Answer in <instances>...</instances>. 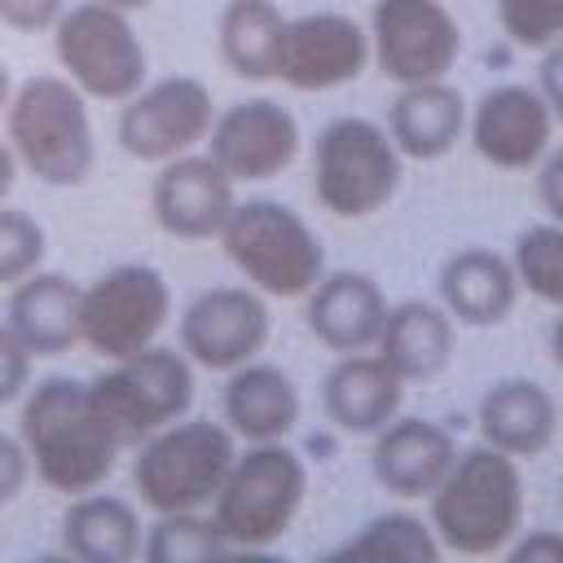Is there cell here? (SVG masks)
Here are the masks:
<instances>
[{"label":"cell","mask_w":563,"mask_h":563,"mask_svg":"<svg viewBox=\"0 0 563 563\" xmlns=\"http://www.w3.org/2000/svg\"><path fill=\"white\" fill-rule=\"evenodd\" d=\"M374 352L405 383H427V378L444 374L453 361V317L444 312V303L400 299L387 308V321H383Z\"/></svg>","instance_id":"484cf974"},{"label":"cell","mask_w":563,"mask_h":563,"mask_svg":"<svg viewBox=\"0 0 563 563\" xmlns=\"http://www.w3.org/2000/svg\"><path fill=\"white\" fill-rule=\"evenodd\" d=\"M369 66V31L339 9H317L286 18L282 31V62L277 79L299 88V92H330Z\"/></svg>","instance_id":"9a60e30c"},{"label":"cell","mask_w":563,"mask_h":563,"mask_svg":"<svg viewBox=\"0 0 563 563\" xmlns=\"http://www.w3.org/2000/svg\"><path fill=\"white\" fill-rule=\"evenodd\" d=\"M484 444L510 453V457H541L554 444L559 431V405L554 396L532 378H501L479 396L475 409Z\"/></svg>","instance_id":"603a6c76"},{"label":"cell","mask_w":563,"mask_h":563,"mask_svg":"<svg viewBox=\"0 0 563 563\" xmlns=\"http://www.w3.org/2000/svg\"><path fill=\"white\" fill-rule=\"evenodd\" d=\"M18 440L26 444L31 471L62 497L92 493L110 479L123 444L101 418L92 387L66 374L40 378L22 396Z\"/></svg>","instance_id":"6da1fadb"},{"label":"cell","mask_w":563,"mask_h":563,"mask_svg":"<svg viewBox=\"0 0 563 563\" xmlns=\"http://www.w3.org/2000/svg\"><path fill=\"white\" fill-rule=\"evenodd\" d=\"M216 563H286L282 554H273L268 545H229Z\"/></svg>","instance_id":"ab89813d"},{"label":"cell","mask_w":563,"mask_h":563,"mask_svg":"<svg viewBox=\"0 0 563 563\" xmlns=\"http://www.w3.org/2000/svg\"><path fill=\"white\" fill-rule=\"evenodd\" d=\"M308 497V466L286 440L251 444L233 457L211 519L229 545H273L290 532L299 506Z\"/></svg>","instance_id":"52a82bcc"},{"label":"cell","mask_w":563,"mask_h":563,"mask_svg":"<svg viewBox=\"0 0 563 563\" xmlns=\"http://www.w3.org/2000/svg\"><path fill=\"white\" fill-rule=\"evenodd\" d=\"M9 97H13V75H9V66L0 62V114H4V106H9Z\"/></svg>","instance_id":"ee69618b"},{"label":"cell","mask_w":563,"mask_h":563,"mask_svg":"<svg viewBox=\"0 0 563 563\" xmlns=\"http://www.w3.org/2000/svg\"><path fill=\"white\" fill-rule=\"evenodd\" d=\"M233 457H238V435L224 422L180 418L136 444L132 488L154 515L202 510L216 501Z\"/></svg>","instance_id":"5b68a950"},{"label":"cell","mask_w":563,"mask_h":563,"mask_svg":"<svg viewBox=\"0 0 563 563\" xmlns=\"http://www.w3.org/2000/svg\"><path fill=\"white\" fill-rule=\"evenodd\" d=\"M216 123L211 88L198 75H167L119 106L114 141L141 163H167L207 141Z\"/></svg>","instance_id":"8fae6325"},{"label":"cell","mask_w":563,"mask_h":563,"mask_svg":"<svg viewBox=\"0 0 563 563\" xmlns=\"http://www.w3.org/2000/svg\"><path fill=\"white\" fill-rule=\"evenodd\" d=\"M537 92L545 97L554 123H563V40L541 48V66H537Z\"/></svg>","instance_id":"f35d334b"},{"label":"cell","mask_w":563,"mask_h":563,"mask_svg":"<svg viewBox=\"0 0 563 563\" xmlns=\"http://www.w3.org/2000/svg\"><path fill=\"white\" fill-rule=\"evenodd\" d=\"M220 246L246 286L273 299H303L325 277L321 238L295 207L277 198L238 202L220 229Z\"/></svg>","instance_id":"277c9868"},{"label":"cell","mask_w":563,"mask_h":563,"mask_svg":"<svg viewBox=\"0 0 563 563\" xmlns=\"http://www.w3.org/2000/svg\"><path fill=\"white\" fill-rule=\"evenodd\" d=\"M31 352L22 347V339L9 330V321H0V405L26 396L31 387Z\"/></svg>","instance_id":"e575fe53"},{"label":"cell","mask_w":563,"mask_h":563,"mask_svg":"<svg viewBox=\"0 0 563 563\" xmlns=\"http://www.w3.org/2000/svg\"><path fill=\"white\" fill-rule=\"evenodd\" d=\"M537 198H541L545 216L563 224V145L545 150V158L537 163Z\"/></svg>","instance_id":"8d00e7d4"},{"label":"cell","mask_w":563,"mask_h":563,"mask_svg":"<svg viewBox=\"0 0 563 563\" xmlns=\"http://www.w3.org/2000/svg\"><path fill=\"white\" fill-rule=\"evenodd\" d=\"M308 308V330L317 343H325L330 352L347 356V352H374L383 321H387V295L369 273L356 268H325V277L303 295Z\"/></svg>","instance_id":"ac0fdd59"},{"label":"cell","mask_w":563,"mask_h":563,"mask_svg":"<svg viewBox=\"0 0 563 563\" xmlns=\"http://www.w3.org/2000/svg\"><path fill=\"white\" fill-rule=\"evenodd\" d=\"M510 264H515L519 290L537 295L541 303L563 308V224H559V220L528 224V229L515 238Z\"/></svg>","instance_id":"4dcf8cb0"},{"label":"cell","mask_w":563,"mask_h":563,"mask_svg":"<svg viewBox=\"0 0 563 563\" xmlns=\"http://www.w3.org/2000/svg\"><path fill=\"white\" fill-rule=\"evenodd\" d=\"M453 457L457 440L449 435V427L431 418H391L383 431H374L369 471L391 497H431Z\"/></svg>","instance_id":"d6986e66"},{"label":"cell","mask_w":563,"mask_h":563,"mask_svg":"<svg viewBox=\"0 0 563 563\" xmlns=\"http://www.w3.org/2000/svg\"><path fill=\"white\" fill-rule=\"evenodd\" d=\"M31 563H79V559L66 554V550H57V554H40V559H31Z\"/></svg>","instance_id":"f6af8a7d"},{"label":"cell","mask_w":563,"mask_h":563,"mask_svg":"<svg viewBox=\"0 0 563 563\" xmlns=\"http://www.w3.org/2000/svg\"><path fill=\"white\" fill-rule=\"evenodd\" d=\"M101 4H110V9H123V13H145V9H154L158 0H101Z\"/></svg>","instance_id":"7bdbcfd3"},{"label":"cell","mask_w":563,"mask_h":563,"mask_svg":"<svg viewBox=\"0 0 563 563\" xmlns=\"http://www.w3.org/2000/svg\"><path fill=\"white\" fill-rule=\"evenodd\" d=\"M79 299L84 286H75L66 273L35 268L18 286H9L4 321L31 356H66L79 343Z\"/></svg>","instance_id":"7402d4cb"},{"label":"cell","mask_w":563,"mask_h":563,"mask_svg":"<svg viewBox=\"0 0 563 563\" xmlns=\"http://www.w3.org/2000/svg\"><path fill=\"white\" fill-rule=\"evenodd\" d=\"M141 515L128 497L114 493H79L62 515V550L79 563H136L141 559Z\"/></svg>","instance_id":"4316f807"},{"label":"cell","mask_w":563,"mask_h":563,"mask_svg":"<svg viewBox=\"0 0 563 563\" xmlns=\"http://www.w3.org/2000/svg\"><path fill=\"white\" fill-rule=\"evenodd\" d=\"M70 0H0V26L18 35H44L57 26Z\"/></svg>","instance_id":"836d02e7"},{"label":"cell","mask_w":563,"mask_h":563,"mask_svg":"<svg viewBox=\"0 0 563 563\" xmlns=\"http://www.w3.org/2000/svg\"><path fill=\"white\" fill-rule=\"evenodd\" d=\"M53 35V57L62 75L97 101H128L150 84V53L132 26V13L110 9L101 0H79L66 4L57 18Z\"/></svg>","instance_id":"ba28073f"},{"label":"cell","mask_w":563,"mask_h":563,"mask_svg":"<svg viewBox=\"0 0 563 563\" xmlns=\"http://www.w3.org/2000/svg\"><path fill=\"white\" fill-rule=\"evenodd\" d=\"M4 141L18 167L53 189H75L97 167L88 97L66 75H31L13 84L4 106Z\"/></svg>","instance_id":"3957f363"},{"label":"cell","mask_w":563,"mask_h":563,"mask_svg":"<svg viewBox=\"0 0 563 563\" xmlns=\"http://www.w3.org/2000/svg\"><path fill=\"white\" fill-rule=\"evenodd\" d=\"M13 180H18V158H13L9 141H0V202L13 194Z\"/></svg>","instance_id":"60d3db41"},{"label":"cell","mask_w":563,"mask_h":563,"mask_svg":"<svg viewBox=\"0 0 563 563\" xmlns=\"http://www.w3.org/2000/svg\"><path fill=\"white\" fill-rule=\"evenodd\" d=\"M405 180V154L365 114L330 119L312 145V194L339 220L378 216Z\"/></svg>","instance_id":"8992f818"},{"label":"cell","mask_w":563,"mask_h":563,"mask_svg":"<svg viewBox=\"0 0 563 563\" xmlns=\"http://www.w3.org/2000/svg\"><path fill=\"white\" fill-rule=\"evenodd\" d=\"M44 251H48V238L40 220L22 207L0 202V286H18L22 277H31L44 264Z\"/></svg>","instance_id":"1f68e13d"},{"label":"cell","mask_w":563,"mask_h":563,"mask_svg":"<svg viewBox=\"0 0 563 563\" xmlns=\"http://www.w3.org/2000/svg\"><path fill=\"white\" fill-rule=\"evenodd\" d=\"M466 97L449 84V79H431V84H405L387 110V136L396 141V150L405 158L431 163L444 158L462 132H466Z\"/></svg>","instance_id":"d4e9b609"},{"label":"cell","mask_w":563,"mask_h":563,"mask_svg":"<svg viewBox=\"0 0 563 563\" xmlns=\"http://www.w3.org/2000/svg\"><path fill=\"white\" fill-rule=\"evenodd\" d=\"M92 400L123 449H136L154 431L189 418L194 405V361L180 347L150 343L123 361H110L92 383Z\"/></svg>","instance_id":"9c48e42d"},{"label":"cell","mask_w":563,"mask_h":563,"mask_svg":"<svg viewBox=\"0 0 563 563\" xmlns=\"http://www.w3.org/2000/svg\"><path fill=\"white\" fill-rule=\"evenodd\" d=\"M519 277L515 264L488 246H462L440 268V303L457 325H501L515 312Z\"/></svg>","instance_id":"cb8c5ba5"},{"label":"cell","mask_w":563,"mask_h":563,"mask_svg":"<svg viewBox=\"0 0 563 563\" xmlns=\"http://www.w3.org/2000/svg\"><path fill=\"white\" fill-rule=\"evenodd\" d=\"M369 57L400 88L449 79L462 57V26L444 0H374Z\"/></svg>","instance_id":"7c38bea8"},{"label":"cell","mask_w":563,"mask_h":563,"mask_svg":"<svg viewBox=\"0 0 563 563\" xmlns=\"http://www.w3.org/2000/svg\"><path fill=\"white\" fill-rule=\"evenodd\" d=\"M440 554L444 545L431 532V523H422L418 515L391 510L369 519L356 537H347L317 563H440Z\"/></svg>","instance_id":"f1b7e54d"},{"label":"cell","mask_w":563,"mask_h":563,"mask_svg":"<svg viewBox=\"0 0 563 563\" xmlns=\"http://www.w3.org/2000/svg\"><path fill=\"white\" fill-rule=\"evenodd\" d=\"M400 400H405V378L378 352H347L321 378L325 418L343 435L383 431L391 418H400Z\"/></svg>","instance_id":"ffe728a7"},{"label":"cell","mask_w":563,"mask_h":563,"mask_svg":"<svg viewBox=\"0 0 563 563\" xmlns=\"http://www.w3.org/2000/svg\"><path fill=\"white\" fill-rule=\"evenodd\" d=\"M172 321V286L154 264H114L79 299V343L101 361H123L158 343Z\"/></svg>","instance_id":"30bf717a"},{"label":"cell","mask_w":563,"mask_h":563,"mask_svg":"<svg viewBox=\"0 0 563 563\" xmlns=\"http://www.w3.org/2000/svg\"><path fill=\"white\" fill-rule=\"evenodd\" d=\"M550 356H554V365L563 369V312H559L554 325H550Z\"/></svg>","instance_id":"b9f144b4"},{"label":"cell","mask_w":563,"mask_h":563,"mask_svg":"<svg viewBox=\"0 0 563 563\" xmlns=\"http://www.w3.org/2000/svg\"><path fill=\"white\" fill-rule=\"evenodd\" d=\"M475 154L501 172H528L554 141V114L532 84H497L466 114Z\"/></svg>","instance_id":"2e32d148"},{"label":"cell","mask_w":563,"mask_h":563,"mask_svg":"<svg viewBox=\"0 0 563 563\" xmlns=\"http://www.w3.org/2000/svg\"><path fill=\"white\" fill-rule=\"evenodd\" d=\"M282 31H286V18L273 0H224L216 18L220 62L238 79L268 84L277 79V62H282Z\"/></svg>","instance_id":"83f0119b"},{"label":"cell","mask_w":563,"mask_h":563,"mask_svg":"<svg viewBox=\"0 0 563 563\" xmlns=\"http://www.w3.org/2000/svg\"><path fill=\"white\" fill-rule=\"evenodd\" d=\"M431 501V532L444 550L466 559H488L506 550L523 528V471L519 457L475 444L453 457Z\"/></svg>","instance_id":"7a4b0ae2"},{"label":"cell","mask_w":563,"mask_h":563,"mask_svg":"<svg viewBox=\"0 0 563 563\" xmlns=\"http://www.w3.org/2000/svg\"><path fill=\"white\" fill-rule=\"evenodd\" d=\"M273 317L255 286H211L180 312V352L202 369H238L268 343Z\"/></svg>","instance_id":"5bb4252c"},{"label":"cell","mask_w":563,"mask_h":563,"mask_svg":"<svg viewBox=\"0 0 563 563\" xmlns=\"http://www.w3.org/2000/svg\"><path fill=\"white\" fill-rule=\"evenodd\" d=\"M31 479V457H26V444L18 435H4L0 431V506H9Z\"/></svg>","instance_id":"d590c367"},{"label":"cell","mask_w":563,"mask_h":563,"mask_svg":"<svg viewBox=\"0 0 563 563\" xmlns=\"http://www.w3.org/2000/svg\"><path fill=\"white\" fill-rule=\"evenodd\" d=\"M224 550L229 541L202 510L158 515L141 537V563H216Z\"/></svg>","instance_id":"f546056e"},{"label":"cell","mask_w":563,"mask_h":563,"mask_svg":"<svg viewBox=\"0 0 563 563\" xmlns=\"http://www.w3.org/2000/svg\"><path fill=\"white\" fill-rule=\"evenodd\" d=\"M238 207V185L216 167L211 154H180L158 163L150 185V211L167 238L207 242L220 238L229 211Z\"/></svg>","instance_id":"e0dca14e"},{"label":"cell","mask_w":563,"mask_h":563,"mask_svg":"<svg viewBox=\"0 0 563 563\" xmlns=\"http://www.w3.org/2000/svg\"><path fill=\"white\" fill-rule=\"evenodd\" d=\"M506 563H563V532L537 528V532L515 537Z\"/></svg>","instance_id":"74e56055"},{"label":"cell","mask_w":563,"mask_h":563,"mask_svg":"<svg viewBox=\"0 0 563 563\" xmlns=\"http://www.w3.org/2000/svg\"><path fill=\"white\" fill-rule=\"evenodd\" d=\"M299 119L273 97H246L216 110L207 154L233 185H260L282 176L299 158Z\"/></svg>","instance_id":"4fadbf2b"},{"label":"cell","mask_w":563,"mask_h":563,"mask_svg":"<svg viewBox=\"0 0 563 563\" xmlns=\"http://www.w3.org/2000/svg\"><path fill=\"white\" fill-rule=\"evenodd\" d=\"M497 22L519 48H550L563 40V0H497Z\"/></svg>","instance_id":"d6a6232c"},{"label":"cell","mask_w":563,"mask_h":563,"mask_svg":"<svg viewBox=\"0 0 563 563\" xmlns=\"http://www.w3.org/2000/svg\"><path fill=\"white\" fill-rule=\"evenodd\" d=\"M220 405H224V427L246 444L286 440L299 427V413H303L295 378L282 365H268L260 356L229 369Z\"/></svg>","instance_id":"44dd1931"}]
</instances>
